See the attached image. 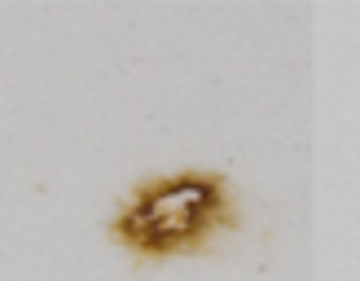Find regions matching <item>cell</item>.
Instances as JSON below:
<instances>
[{
	"label": "cell",
	"mask_w": 360,
	"mask_h": 281,
	"mask_svg": "<svg viewBox=\"0 0 360 281\" xmlns=\"http://www.w3.org/2000/svg\"><path fill=\"white\" fill-rule=\"evenodd\" d=\"M238 224V189L229 185V176L189 167L136 181L110 216V237L136 263H163L207 251Z\"/></svg>",
	"instance_id": "1"
}]
</instances>
